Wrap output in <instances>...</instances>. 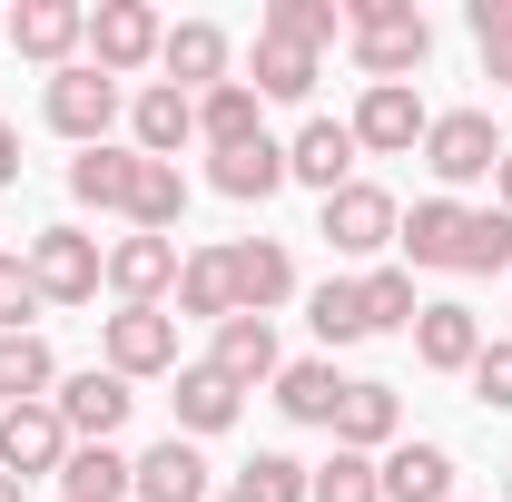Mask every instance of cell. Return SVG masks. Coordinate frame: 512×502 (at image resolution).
Here are the masks:
<instances>
[{"label": "cell", "mask_w": 512, "mask_h": 502, "mask_svg": "<svg viewBox=\"0 0 512 502\" xmlns=\"http://www.w3.org/2000/svg\"><path fill=\"white\" fill-rule=\"evenodd\" d=\"M394 247H404V266H434V276H512V217L463 207V197H414Z\"/></svg>", "instance_id": "obj_1"}, {"label": "cell", "mask_w": 512, "mask_h": 502, "mask_svg": "<svg viewBox=\"0 0 512 502\" xmlns=\"http://www.w3.org/2000/svg\"><path fill=\"white\" fill-rule=\"evenodd\" d=\"M345 50H355V69H365V89H384V79H424V60H434V20H424L414 0H345Z\"/></svg>", "instance_id": "obj_2"}, {"label": "cell", "mask_w": 512, "mask_h": 502, "mask_svg": "<svg viewBox=\"0 0 512 502\" xmlns=\"http://www.w3.org/2000/svg\"><path fill=\"white\" fill-rule=\"evenodd\" d=\"M316 237H325V256H345V266H375V256L404 237V207H394V188L355 178V188L316 197Z\"/></svg>", "instance_id": "obj_3"}, {"label": "cell", "mask_w": 512, "mask_h": 502, "mask_svg": "<svg viewBox=\"0 0 512 502\" xmlns=\"http://www.w3.org/2000/svg\"><path fill=\"white\" fill-rule=\"evenodd\" d=\"M503 128H493V109H434V128H424V168H434V197H453V188H473V178H493L503 168Z\"/></svg>", "instance_id": "obj_4"}, {"label": "cell", "mask_w": 512, "mask_h": 502, "mask_svg": "<svg viewBox=\"0 0 512 502\" xmlns=\"http://www.w3.org/2000/svg\"><path fill=\"white\" fill-rule=\"evenodd\" d=\"M20 266H30V286H40L50 306H89V296L109 286V247H99L89 227H40V237L20 247Z\"/></svg>", "instance_id": "obj_5"}, {"label": "cell", "mask_w": 512, "mask_h": 502, "mask_svg": "<svg viewBox=\"0 0 512 502\" xmlns=\"http://www.w3.org/2000/svg\"><path fill=\"white\" fill-rule=\"evenodd\" d=\"M40 119L60 128L69 148H109V128L128 119V89L119 79H109V69H60V79H50V89H40Z\"/></svg>", "instance_id": "obj_6"}, {"label": "cell", "mask_w": 512, "mask_h": 502, "mask_svg": "<svg viewBox=\"0 0 512 502\" xmlns=\"http://www.w3.org/2000/svg\"><path fill=\"white\" fill-rule=\"evenodd\" d=\"M99 365L128 375V384L178 375V315H168V306H119V315H99Z\"/></svg>", "instance_id": "obj_7"}, {"label": "cell", "mask_w": 512, "mask_h": 502, "mask_svg": "<svg viewBox=\"0 0 512 502\" xmlns=\"http://www.w3.org/2000/svg\"><path fill=\"white\" fill-rule=\"evenodd\" d=\"M158 50H168V20H158L148 0H99V10H89V69L138 79V69H158Z\"/></svg>", "instance_id": "obj_8"}, {"label": "cell", "mask_w": 512, "mask_h": 502, "mask_svg": "<svg viewBox=\"0 0 512 502\" xmlns=\"http://www.w3.org/2000/svg\"><path fill=\"white\" fill-rule=\"evenodd\" d=\"M345 128H355V148H365V158H414V148H424V128H434V109H424V89H414V79H384V89H365V99L345 109Z\"/></svg>", "instance_id": "obj_9"}, {"label": "cell", "mask_w": 512, "mask_h": 502, "mask_svg": "<svg viewBox=\"0 0 512 502\" xmlns=\"http://www.w3.org/2000/svg\"><path fill=\"white\" fill-rule=\"evenodd\" d=\"M10 50L60 79V69H79V50H89V10H79V0H20V10H10Z\"/></svg>", "instance_id": "obj_10"}, {"label": "cell", "mask_w": 512, "mask_h": 502, "mask_svg": "<svg viewBox=\"0 0 512 502\" xmlns=\"http://www.w3.org/2000/svg\"><path fill=\"white\" fill-rule=\"evenodd\" d=\"M60 463H69L60 404H0V473H10V483H40V473H60Z\"/></svg>", "instance_id": "obj_11"}, {"label": "cell", "mask_w": 512, "mask_h": 502, "mask_svg": "<svg viewBox=\"0 0 512 502\" xmlns=\"http://www.w3.org/2000/svg\"><path fill=\"white\" fill-rule=\"evenodd\" d=\"M60 424H69V443H119V424H128V375H109V365H79V375H60Z\"/></svg>", "instance_id": "obj_12"}, {"label": "cell", "mask_w": 512, "mask_h": 502, "mask_svg": "<svg viewBox=\"0 0 512 502\" xmlns=\"http://www.w3.org/2000/svg\"><path fill=\"white\" fill-rule=\"evenodd\" d=\"M178 237H138V227H128V237H109V296H119V306H168V296H178Z\"/></svg>", "instance_id": "obj_13"}, {"label": "cell", "mask_w": 512, "mask_h": 502, "mask_svg": "<svg viewBox=\"0 0 512 502\" xmlns=\"http://www.w3.org/2000/svg\"><path fill=\"white\" fill-rule=\"evenodd\" d=\"M355 128L345 119H306L296 138H286V188H316V197H335V188H355Z\"/></svg>", "instance_id": "obj_14"}, {"label": "cell", "mask_w": 512, "mask_h": 502, "mask_svg": "<svg viewBox=\"0 0 512 502\" xmlns=\"http://www.w3.org/2000/svg\"><path fill=\"white\" fill-rule=\"evenodd\" d=\"M158 69H168V89L207 99V89H227V79H237V50H227V30H217V20H168Z\"/></svg>", "instance_id": "obj_15"}, {"label": "cell", "mask_w": 512, "mask_h": 502, "mask_svg": "<svg viewBox=\"0 0 512 502\" xmlns=\"http://www.w3.org/2000/svg\"><path fill=\"white\" fill-rule=\"evenodd\" d=\"M128 148H138V158H178V148H197V99L168 89V79L128 89Z\"/></svg>", "instance_id": "obj_16"}, {"label": "cell", "mask_w": 512, "mask_h": 502, "mask_svg": "<svg viewBox=\"0 0 512 502\" xmlns=\"http://www.w3.org/2000/svg\"><path fill=\"white\" fill-rule=\"evenodd\" d=\"M473 355H483V315L463 306V296H434V306L414 315V365L424 375H473Z\"/></svg>", "instance_id": "obj_17"}, {"label": "cell", "mask_w": 512, "mask_h": 502, "mask_svg": "<svg viewBox=\"0 0 512 502\" xmlns=\"http://www.w3.org/2000/svg\"><path fill=\"white\" fill-rule=\"evenodd\" d=\"M207 365L237 384V394H256V384L286 375V345H276V325H266V315H227V325L207 335Z\"/></svg>", "instance_id": "obj_18"}, {"label": "cell", "mask_w": 512, "mask_h": 502, "mask_svg": "<svg viewBox=\"0 0 512 502\" xmlns=\"http://www.w3.org/2000/svg\"><path fill=\"white\" fill-rule=\"evenodd\" d=\"M128 493L138 502H217V463H207L188 434H168V443L138 453V483H128Z\"/></svg>", "instance_id": "obj_19"}, {"label": "cell", "mask_w": 512, "mask_h": 502, "mask_svg": "<svg viewBox=\"0 0 512 502\" xmlns=\"http://www.w3.org/2000/svg\"><path fill=\"white\" fill-rule=\"evenodd\" d=\"M178 394H168V404H178V424H168V434H188V443H207V434H227V424H237V414H247V394H237V384L217 375V365H207V355H197V365H178Z\"/></svg>", "instance_id": "obj_20"}, {"label": "cell", "mask_w": 512, "mask_h": 502, "mask_svg": "<svg viewBox=\"0 0 512 502\" xmlns=\"http://www.w3.org/2000/svg\"><path fill=\"white\" fill-rule=\"evenodd\" d=\"M227 276H237V315H276L286 296H296L286 237H237V247H227Z\"/></svg>", "instance_id": "obj_21"}, {"label": "cell", "mask_w": 512, "mask_h": 502, "mask_svg": "<svg viewBox=\"0 0 512 502\" xmlns=\"http://www.w3.org/2000/svg\"><path fill=\"white\" fill-rule=\"evenodd\" d=\"M316 79H325V60H316V50H296V40H266V30H256L247 89L266 99V109H306V99H316Z\"/></svg>", "instance_id": "obj_22"}, {"label": "cell", "mask_w": 512, "mask_h": 502, "mask_svg": "<svg viewBox=\"0 0 512 502\" xmlns=\"http://www.w3.org/2000/svg\"><path fill=\"white\" fill-rule=\"evenodd\" d=\"M207 188H217V197H237V207H266V197L286 188V138L266 128V138H247V148L207 158Z\"/></svg>", "instance_id": "obj_23"}, {"label": "cell", "mask_w": 512, "mask_h": 502, "mask_svg": "<svg viewBox=\"0 0 512 502\" xmlns=\"http://www.w3.org/2000/svg\"><path fill=\"white\" fill-rule=\"evenodd\" d=\"M335 443L384 463V453L404 443V404H394V384H345V404H335Z\"/></svg>", "instance_id": "obj_24"}, {"label": "cell", "mask_w": 512, "mask_h": 502, "mask_svg": "<svg viewBox=\"0 0 512 502\" xmlns=\"http://www.w3.org/2000/svg\"><path fill=\"white\" fill-rule=\"evenodd\" d=\"M345 384H355V375H335V355H306V365H286L266 394H276V414H286V424H316V434H335V404H345Z\"/></svg>", "instance_id": "obj_25"}, {"label": "cell", "mask_w": 512, "mask_h": 502, "mask_svg": "<svg viewBox=\"0 0 512 502\" xmlns=\"http://www.w3.org/2000/svg\"><path fill=\"white\" fill-rule=\"evenodd\" d=\"M237 315V276H227V247H188L178 256V325H227Z\"/></svg>", "instance_id": "obj_26"}, {"label": "cell", "mask_w": 512, "mask_h": 502, "mask_svg": "<svg viewBox=\"0 0 512 502\" xmlns=\"http://www.w3.org/2000/svg\"><path fill=\"white\" fill-rule=\"evenodd\" d=\"M375 473H384V502H453V453L424 434H404Z\"/></svg>", "instance_id": "obj_27"}, {"label": "cell", "mask_w": 512, "mask_h": 502, "mask_svg": "<svg viewBox=\"0 0 512 502\" xmlns=\"http://www.w3.org/2000/svg\"><path fill=\"white\" fill-rule=\"evenodd\" d=\"M247 138H266V99H256L247 79H227V89L197 99V148H207V158H227V148H247Z\"/></svg>", "instance_id": "obj_28"}, {"label": "cell", "mask_w": 512, "mask_h": 502, "mask_svg": "<svg viewBox=\"0 0 512 502\" xmlns=\"http://www.w3.org/2000/svg\"><path fill=\"white\" fill-rule=\"evenodd\" d=\"M128 188H138V148H119V138L69 158V197H79V207H99V217H128Z\"/></svg>", "instance_id": "obj_29"}, {"label": "cell", "mask_w": 512, "mask_h": 502, "mask_svg": "<svg viewBox=\"0 0 512 502\" xmlns=\"http://www.w3.org/2000/svg\"><path fill=\"white\" fill-rule=\"evenodd\" d=\"M128 483H138V453H119V443H69L60 502H128Z\"/></svg>", "instance_id": "obj_30"}, {"label": "cell", "mask_w": 512, "mask_h": 502, "mask_svg": "<svg viewBox=\"0 0 512 502\" xmlns=\"http://www.w3.org/2000/svg\"><path fill=\"white\" fill-rule=\"evenodd\" d=\"M178 217H188V168H178V158H138L128 227H138V237H178Z\"/></svg>", "instance_id": "obj_31"}, {"label": "cell", "mask_w": 512, "mask_h": 502, "mask_svg": "<svg viewBox=\"0 0 512 502\" xmlns=\"http://www.w3.org/2000/svg\"><path fill=\"white\" fill-rule=\"evenodd\" d=\"M306 325H316V345L335 355V345H365L375 325H365V276H325L316 296H306Z\"/></svg>", "instance_id": "obj_32"}, {"label": "cell", "mask_w": 512, "mask_h": 502, "mask_svg": "<svg viewBox=\"0 0 512 502\" xmlns=\"http://www.w3.org/2000/svg\"><path fill=\"white\" fill-rule=\"evenodd\" d=\"M60 394V355L40 335H0V404H50Z\"/></svg>", "instance_id": "obj_33"}, {"label": "cell", "mask_w": 512, "mask_h": 502, "mask_svg": "<svg viewBox=\"0 0 512 502\" xmlns=\"http://www.w3.org/2000/svg\"><path fill=\"white\" fill-rule=\"evenodd\" d=\"M256 30H266V40H296V50H316V60H325V50L345 40V10H335V0H276Z\"/></svg>", "instance_id": "obj_34"}, {"label": "cell", "mask_w": 512, "mask_h": 502, "mask_svg": "<svg viewBox=\"0 0 512 502\" xmlns=\"http://www.w3.org/2000/svg\"><path fill=\"white\" fill-rule=\"evenodd\" d=\"M414 315H424L414 266H365V325H375V335H414Z\"/></svg>", "instance_id": "obj_35"}, {"label": "cell", "mask_w": 512, "mask_h": 502, "mask_svg": "<svg viewBox=\"0 0 512 502\" xmlns=\"http://www.w3.org/2000/svg\"><path fill=\"white\" fill-rule=\"evenodd\" d=\"M306 502H384V473H375V453H325L316 463V483H306Z\"/></svg>", "instance_id": "obj_36"}, {"label": "cell", "mask_w": 512, "mask_h": 502, "mask_svg": "<svg viewBox=\"0 0 512 502\" xmlns=\"http://www.w3.org/2000/svg\"><path fill=\"white\" fill-rule=\"evenodd\" d=\"M463 30H473V50H483V79L512 89V0H473V10H463Z\"/></svg>", "instance_id": "obj_37"}, {"label": "cell", "mask_w": 512, "mask_h": 502, "mask_svg": "<svg viewBox=\"0 0 512 502\" xmlns=\"http://www.w3.org/2000/svg\"><path fill=\"white\" fill-rule=\"evenodd\" d=\"M40 315H50V296L30 286V266L0 247V335H40Z\"/></svg>", "instance_id": "obj_38"}, {"label": "cell", "mask_w": 512, "mask_h": 502, "mask_svg": "<svg viewBox=\"0 0 512 502\" xmlns=\"http://www.w3.org/2000/svg\"><path fill=\"white\" fill-rule=\"evenodd\" d=\"M237 483H247L256 502H306L316 463H296V453H256V463H237Z\"/></svg>", "instance_id": "obj_39"}, {"label": "cell", "mask_w": 512, "mask_h": 502, "mask_svg": "<svg viewBox=\"0 0 512 502\" xmlns=\"http://www.w3.org/2000/svg\"><path fill=\"white\" fill-rule=\"evenodd\" d=\"M473 404L483 414H512V335H483V355H473Z\"/></svg>", "instance_id": "obj_40"}, {"label": "cell", "mask_w": 512, "mask_h": 502, "mask_svg": "<svg viewBox=\"0 0 512 502\" xmlns=\"http://www.w3.org/2000/svg\"><path fill=\"white\" fill-rule=\"evenodd\" d=\"M0 188H20V128L0 119Z\"/></svg>", "instance_id": "obj_41"}, {"label": "cell", "mask_w": 512, "mask_h": 502, "mask_svg": "<svg viewBox=\"0 0 512 502\" xmlns=\"http://www.w3.org/2000/svg\"><path fill=\"white\" fill-rule=\"evenodd\" d=\"M493 207L512 217V148H503V168H493Z\"/></svg>", "instance_id": "obj_42"}, {"label": "cell", "mask_w": 512, "mask_h": 502, "mask_svg": "<svg viewBox=\"0 0 512 502\" xmlns=\"http://www.w3.org/2000/svg\"><path fill=\"white\" fill-rule=\"evenodd\" d=\"M0 502H30V483H10V473H0Z\"/></svg>", "instance_id": "obj_43"}, {"label": "cell", "mask_w": 512, "mask_h": 502, "mask_svg": "<svg viewBox=\"0 0 512 502\" xmlns=\"http://www.w3.org/2000/svg\"><path fill=\"white\" fill-rule=\"evenodd\" d=\"M217 502H256V493H247V483H217Z\"/></svg>", "instance_id": "obj_44"}, {"label": "cell", "mask_w": 512, "mask_h": 502, "mask_svg": "<svg viewBox=\"0 0 512 502\" xmlns=\"http://www.w3.org/2000/svg\"><path fill=\"white\" fill-rule=\"evenodd\" d=\"M0 40H10V10H0Z\"/></svg>", "instance_id": "obj_45"}, {"label": "cell", "mask_w": 512, "mask_h": 502, "mask_svg": "<svg viewBox=\"0 0 512 502\" xmlns=\"http://www.w3.org/2000/svg\"><path fill=\"white\" fill-rule=\"evenodd\" d=\"M503 502H512V473H503Z\"/></svg>", "instance_id": "obj_46"}, {"label": "cell", "mask_w": 512, "mask_h": 502, "mask_svg": "<svg viewBox=\"0 0 512 502\" xmlns=\"http://www.w3.org/2000/svg\"><path fill=\"white\" fill-rule=\"evenodd\" d=\"M453 502H463V493H453Z\"/></svg>", "instance_id": "obj_47"}]
</instances>
